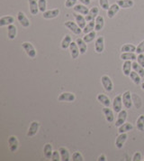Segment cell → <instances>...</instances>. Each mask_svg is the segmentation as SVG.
<instances>
[{"instance_id":"13","label":"cell","mask_w":144,"mask_h":161,"mask_svg":"<svg viewBox=\"0 0 144 161\" xmlns=\"http://www.w3.org/2000/svg\"><path fill=\"white\" fill-rule=\"evenodd\" d=\"M105 39L103 36H99L96 41H95V52L97 53H101L104 52V49H105Z\"/></svg>"},{"instance_id":"33","label":"cell","mask_w":144,"mask_h":161,"mask_svg":"<svg viewBox=\"0 0 144 161\" xmlns=\"http://www.w3.org/2000/svg\"><path fill=\"white\" fill-rule=\"evenodd\" d=\"M136 48L137 47L134 44H126L122 45V48H121V51H122V53H130V52L134 53V52H136Z\"/></svg>"},{"instance_id":"26","label":"cell","mask_w":144,"mask_h":161,"mask_svg":"<svg viewBox=\"0 0 144 161\" xmlns=\"http://www.w3.org/2000/svg\"><path fill=\"white\" fill-rule=\"evenodd\" d=\"M76 43L78 44V46L79 48V52L80 54H85L87 50V46H86V43L84 41V39L82 38H78L76 40Z\"/></svg>"},{"instance_id":"14","label":"cell","mask_w":144,"mask_h":161,"mask_svg":"<svg viewBox=\"0 0 144 161\" xmlns=\"http://www.w3.org/2000/svg\"><path fill=\"white\" fill-rule=\"evenodd\" d=\"M98 12H99V9H98V8L94 7V8H91V9L89 10L88 14L86 15V22H90V21H93V20H95V19L97 17Z\"/></svg>"},{"instance_id":"22","label":"cell","mask_w":144,"mask_h":161,"mask_svg":"<svg viewBox=\"0 0 144 161\" xmlns=\"http://www.w3.org/2000/svg\"><path fill=\"white\" fill-rule=\"evenodd\" d=\"M14 18L11 15H5L0 18V26H5L14 24Z\"/></svg>"},{"instance_id":"2","label":"cell","mask_w":144,"mask_h":161,"mask_svg":"<svg viewBox=\"0 0 144 161\" xmlns=\"http://www.w3.org/2000/svg\"><path fill=\"white\" fill-rule=\"evenodd\" d=\"M101 82L103 87L106 92H112L114 90V84L113 81L111 80V78L107 76V75H103L101 77Z\"/></svg>"},{"instance_id":"41","label":"cell","mask_w":144,"mask_h":161,"mask_svg":"<svg viewBox=\"0 0 144 161\" xmlns=\"http://www.w3.org/2000/svg\"><path fill=\"white\" fill-rule=\"evenodd\" d=\"M72 160L83 161L84 158H83V156L79 153V152H75V153H73V155H72Z\"/></svg>"},{"instance_id":"27","label":"cell","mask_w":144,"mask_h":161,"mask_svg":"<svg viewBox=\"0 0 144 161\" xmlns=\"http://www.w3.org/2000/svg\"><path fill=\"white\" fill-rule=\"evenodd\" d=\"M116 3L121 8H131L134 6L133 0H117Z\"/></svg>"},{"instance_id":"49","label":"cell","mask_w":144,"mask_h":161,"mask_svg":"<svg viewBox=\"0 0 144 161\" xmlns=\"http://www.w3.org/2000/svg\"><path fill=\"white\" fill-rule=\"evenodd\" d=\"M141 89L144 91V82L143 83H141Z\"/></svg>"},{"instance_id":"42","label":"cell","mask_w":144,"mask_h":161,"mask_svg":"<svg viewBox=\"0 0 144 161\" xmlns=\"http://www.w3.org/2000/svg\"><path fill=\"white\" fill-rule=\"evenodd\" d=\"M77 1H78V0H66V2H65V7L67 8H74V7L76 6Z\"/></svg>"},{"instance_id":"46","label":"cell","mask_w":144,"mask_h":161,"mask_svg":"<svg viewBox=\"0 0 144 161\" xmlns=\"http://www.w3.org/2000/svg\"><path fill=\"white\" fill-rule=\"evenodd\" d=\"M132 160L133 161L142 160V159H141V154L140 153V152H136V153L133 155V157H132Z\"/></svg>"},{"instance_id":"35","label":"cell","mask_w":144,"mask_h":161,"mask_svg":"<svg viewBox=\"0 0 144 161\" xmlns=\"http://www.w3.org/2000/svg\"><path fill=\"white\" fill-rule=\"evenodd\" d=\"M95 36H96V31H92L88 34H86L85 36L83 37V39L86 44H88V43H91L92 41H94Z\"/></svg>"},{"instance_id":"28","label":"cell","mask_w":144,"mask_h":161,"mask_svg":"<svg viewBox=\"0 0 144 161\" xmlns=\"http://www.w3.org/2000/svg\"><path fill=\"white\" fill-rule=\"evenodd\" d=\"M53 153V150H52V146L47 143L45 144V146L43 147V154H44V157L47 158V159H51V156Z\"/></svg>"},{"instance_id":"4","label":"cell","mask_w":144,"mask_h":161,"mask_svg":"<svg viewBox=\"0 0 144 161\" xmlns=\"http://www.w3.org/2000/svg\"><path fill=\"white\" fill-rule=\"evenodd\" d=\"M75 100H76V96H75L74 93H71V92H63L58 98V101L61 102V103H63V102L72 103Z\"/></svg>"},{"instance_id":"18","label":"cell","mask_w":144,"mask_h":161,"mask_svg":"<svg viewBox=\"0 0 144 161\" xmlns=\"http://www.w3.org/2000/svg\"><path fill=\"white\" fill-rule=\"evenodd\" d=\"M17 34V28L14 25H7V37L10 40H14Z\"/></svg>"},{"instance_id":"9","label":"cell","mask_w":144,"mask_h":161,"mask_svg":"<svg viewBox=\"0 0 144 161\" xmlns=\"http://www.w3.org/2000/svg\"><path fill=\"white\" fill-rule=\"evenodd\" d=\"M39 128H40V123L38 121H33L30 125L28 132H27V136L29 138H32L34 135H36V133L39 130Z\"/></svg>"},{"instance_id":"34","label":"cell","mask_w":144,"mask_h":161,"mask_svg":"<svg viewBox=\"0 0 144 161\" xmlns=\"http://www.w3.org/2000/svg\"><path fill=\"white\" fill-rule=\"evenodd\" d=\"M71 36H69V35H66L64 38H63V40H62V42H61V48H62V49L69 48V45L71 44Z\"/></svg>"},{"instance_id":"38","label":"cell","mask_w":144,"mask_h":161,"mask_svg":"<svg viewBox=\"0 0 144 161\" xmlns=\"http://www.w3.org/2000/svg\"><path fill=\"white\" fill-rule=\"evenodd\" d=\"M137 129L140 131H143L144 130V115H141L137 119Z\"/></svg>"},{"instance_id":"29","label":"cell","mask_w":144,"mask_h":161,"mask_svg":"<svg viewBox=\"0 0 144 161\" xmlns=\"http://www.w3.org/2000/svg\"><path fill=\"white\" fill-rule=\"evenodd\" d=\"M59 151L60 157H61V160H63V161L70 160V155H69V150H68L66 147H59Z\"/></svg>"},{"instance_id":"25","label":"cell","mask_w":144,"mask_h":161,"mask_svg":"<svg viewBox=\"0 0 144 161\" xmlns=\"http://www.w3.org/2000/svg\"><path fill=\"white\" fill-rule=\"evenodd\" d=\"M95 31L99 32L103 29L104 25H105V19L102 15H97V17L95 18Z\"/></svg>"},{"instance_id":"47","label":"cell","mask_w":144,"mask_h":161,"mask_svg":"<svg viewBox=\"0 0 144 161\" xmlns=\"http://www.w3.org/2000/svg\"><path fill=\"white\" fill-rule=\"evenodd\" d=\"M83 5H86V6H88L91 2V0H79Z\"/></svg>"},{"instance_id":"11","label":"cell","mask_w":144,"mask_h":161,"mask_svg":"<svg viewBox=\"0 0 144 161\" xmlns=\"http://www.w3.org/2000/svg\"><path fill=\"white\" fill-rule=\"evenodd\" d=\"M43 14L44 19H53V18H56L58 15H59V9L56 8V9L48 10V11H45Z\"/></svg>"},{"instance_id":"15","label":"cell","mask_w":144,"mask_h":161,"mask_svg":"<svg viewBox=\"0 0 144 161\" xmlns=\"http://www.w3.org/2000/svg\"><path fill=\"white\" fill-rule=\"evenodd\" d=\"M69 51H70V54H71L72 59H77L79 57V48L78 46V44L76 42H71V44L69 45Z\"/></svg>"},{"instance_id":"32","label":"cell","mask_w":144,"mask_h":161,"mask_svg":"<svg viewBox=\"0 0 144 161\" xmlns=\"http://www.w3.org/2000/svg\"><path fill=\"white\" fill-rule=\"evenodd\" d=\"M132 129H133V126L131 123H123L119 127L118 132L119 133H127L128 131L132 130Z\"/></svg>"},{"instance_id":"43","label":"cell","mask_w":144,"mask_h":161,"mask_svg":"<svg viewBox=\"0 0 144 161\" xmlns=\"http://www.w3.org/2000/svg\"><path fill=\"white\" fill-rule=\"evenodd\" d=\"M136 53L138 54H140V53H144V40L143 41H141L139 45L137 46L136 48Z\"/></svg>"},{"instance_id":"37","label":"cell","mask_w":144,"mask_h":161,"mask_svg":"<svg viewBox=\"0 0 144 161\" xmlns=\"http://www.w3.org/2000/svg\"><path fill=\"white\" fill-rule=\"evenodd\" d=\"M95 21H90V22H88V24H86V25L85 26V28L83 29V32H84V34L86 35V34H88V33H90V32H92L95 29Z\"/></svg>"},{"instance_id":"40","label":"cell","mask_w":144,"mask_h":161,"mask_svg":"<svg viewBox=\"0 0 144 161\" xmlns=\"http://www.w3.org/2000/svg\"><path fill=\"white\" fill-rule=\"evenodd\" d=\"M99 5L104 10H108L110 6H109V0H99Z\"/></svg>"},{"instance_id":"17","label":"cell","mask_w":144,"mask_h":161,"mask_svg":"<svg viewBox=\"0 0 144 161\" xmlns=\"http://www.w3.org/2000/svg\"><path fill=\"white\" fill-rule=\"evenodd\" d=\"M120 7L118 6V4H113L112 6H110V8L107 10V16L108 18H114L115 15L119 12L120 10Z\"/></svg>"},{"instance_id":"39","label":"cell","mask_w":144,"mask_h":161,"mask_svg":"<svg viewBox=\"0 0 144 161\" xmlns=\"http://www.w3.org/2000/svg\"><path fill=\"white\" fill-rule=\"evenodd\" d=\"M38 6H39L40 12L44 13L47 8V1L46 0H38Z\"/></svg>"},{"instance_id":"10","label":"cell","mask_w":144,"mask_h":161,"mask_svg":"<svg viewBox=\"0 0 144 161\" xmlns=\"http://www.w3.org/2000/svg\"><path fill=\"white\" fill-rule=\"evenodd\" d=\"M127 111L125 110H122L119 114H118V118H117V120L115 121V126L116 127H120L121 125H122L123 123H125L126 119H127Z\"/></svg>"},{"instance_id":"23","label":"cell","mask_w":144,"mask_h":161,"mask_svg":"<svg viewBox=\"0 0 144 161\" xmlns=\"http://www.w3.org/2000/svg\"><path fill=\"white\" fill-rule=\"evenodd\" d=\"M74 16H75V20H76L77 24L79 25V27H80V28H82V29H84V28H85V26L86 25V17H84L83 15H81V14L79 15V13H78V14H75Z\"/></svg>"},{"instance_id":"12","label":"cell","mask_w":144,"mask_h":161,"mask_svg":"<svg viewBox=\"0 0 144 161\" xmlns=\"http://www.w3.org/2000/svg\"><path fill=\"white\" fill-rule=\"evenodd\" d=\"M17 19H18L19 23L21 24L22 26H23V27H29L30 26V20L27 18V16L24 15V13H23L21 11L18 12Z\"/></svg>"},{"instance_id":"20","label":"cell","mask_w":144,"mask_h":161,"mask_svg":"<svg viewBox=\"0 0 144 161\" xmlns=\"http://www.w3.org/2000/svg\"><path fill=\"white\" fill-rule=\"evenodd\" d=\"M29 8H30L31 14L33 15H37L40 11L38 2H36V0H29Z\"/></svg>"},{"instance_id":"8","label":"cell","mask_w":144,"mask_h":161,"mask_svg":"<svg viewBox=\"0 0 144 161\" xmlns=\"http://www.w3.org/2000/svg\"><path fill=\"white\" fill-rule=\"evenodd\" d=\"M8 145L11 152H16V150L18 149L19 142L15 136H10L8 138Z\"/></svg>"},{"instance_id":"21","label":"cell","mask_w":144,"mask_h":161,"mask_svg":"<svg viewBox=\"0 0 144 161\" xmlns=\"http://www.w3.org/2000/svg\"><path fill=\"white\" fill-rule=\"evenodd\" d=\"M132 69V63L131 61H124L123 64H122V73L125 76H130V73L131 72Z\"/></svg>"},{"instance_id":"3","label":"cell","mask_w":144,"mask_h":161,"mask_svg":"<svg viewBox=\"0 0 144 161\" xmlns=\"http://www.w3.org/2000/svg\"><path fill=\"white\" fill-rule=\"evenodd\" d=\"M65 26L71 31L72 33H74L75 35H80L82 32V28H80L79 25L77 23L72 22V21H67L65 22Z\"/></svg>"},{"instance_id":"5","label":"cell","mask_w":144,"mask_h":161,"mask_svg":"<svg viewBox=\"0 0 144 161\" xmlns=\"http://www.w3.org/2000/svg\"><path fill=\"white\" fill-rule=\"evenodd\" d=\"M122 95H118L115 97L114 101H113V109H114V111L115 112H117L119 113L121 110H122Z\"/></svg>"},{"instance_id":"6","label":"cell","mask_w":144,"mask_h":161,"mask_svg":"<svg viewBox=\"0 0 144 161\" xmlns=\"http://www.w3.org/2000/svg\"><path fill=\"white\" fill-rule=\"evenodd\" d=\"M122 103L123 106L126 109H131L132 106V101H131V92L126 91L123 94H122Z\"/></svg>"},{"instance_id":"19","label":"cell","mask_w":144,"mask_h":161,"mask_svg":"<svg viewBox=\"0 0 144 161\" xmlns=\"http://www.w3.org/2000/svg\"><path fill=\"white\" fill-rule=\"evenodd\" d=\"M97 101L102 104L104 105L105 107H110L111 106V100L109 99V97L103 93H100L97 95Z\"/></svg>"},{"instance_id":"24","label":"cell","mask_w":144,"mask_h":161,"mask_svg":"<svg viewBox=\"0 0 144 161\" xmlns=\"http://www.w3.org/2000/svg\"><path fill=\"white\" fill-rule=\"evenodd\" d=\"M74 11L76 12V13H79V14H81V15H87L88 14V12H89V9L88 8H86V5H76L74 8Z\"/></svg>"},{"instance_id":"1","label":"cell","mask_w":144,"mask_h":161,"mask_svg":"<svg viewBox=\"0 0 144 161\" xmlns=\"http://www.w3.org/2000/svg\"><path fill=\"white\" fill-rule=\"evenodd\" d=\"M22 46L23 48V50L25 51L26 54L28 55L30 58H35L36 57V50L35 48L33 47V45L30 43H27V42H24L22 44Z\"/></svg>"},{"instance_id":"30","label":"cell","mask_w":144,"mask_h":161,"mask_svg":"<svg viewBox=\"0 0 144 161\" xmlns=\"http://www.w3.org/2000/svg\"><path fill=\"white\" fill-rule=\"evenodd\" d=\"M132 70L136 72L141 78H144V68L141 64H139L138 62L132 63Z\"/></svg>"},{"instance_id":"36","label":"cell","mask_w":144,"mask_h":161,"mask_svg":"<svg viewBox=\"0 0 144 161\" xmlns=\"http://www.w3.org/2000/svg\"><path fill=\"white\" fill-rule=\"evenodd\" d=\"M130 78L137 85H139L141 83V77L136 72H134V71L133 72H131V73H130Z\"/></svg>"},{"instance_id":"7","label":"cell","mask_w":144,"mask_h":161,"mask_svg":"<svg viewBox=\"0 0 144 161\" xmlns=\"http://www.w3.org/2000/svg\"><path fill=\"white\" fill-rule=\"evenodd\" d=\"M127 138H128L127 133H120V135L116 138V140H115V147L118 149L122 148V147L124 145V143H125Z\"/></svg>"},{"instance_id":"44","label":"cell","mask_w":144,"mask_h":161,"mask_svg":"<svg viewBox=\"0 0 144 161\" xmlns=\"http://www.w3.org/2000/svg\"><path fill=\"white\" fill-rule=\"evenodd\" d=\"M137 62L139 64L142 66L144 68V54L143 53H140L138 56H137Z\"/></svg>"},{"instance_id":"45","label":"cell","mask_w":144,"mask_h":161,"mask_svg":"<svg viewBox=\"0 0 144 161\" xmlns=\"http://www.w3.org/2000/svg\"><path fill=\"white\" fill-rule=\"evenodd\" d=\"M59 151H53V153H52V156H51V159L50 160L52 161H59L60 160L59 159Z\"/></svg>"},{"instance_id":"31","label":"cell","mask_w":144,"mask_h":161,"mask_svg":"<svg viewBox=\"0 0 144 161\" xmlns=\"http://www.w3.org/2000/svg\"><path fill=\"white\" fill-rule=\"evenodd\" d=\"M121 59L123 60V61H134V60H136L137 59V55L134 53H131V52H130V53H122V54H121Z\"/></svg>"},{"instance_id":"16","label":"cell","mask_w":144,"mask_h":161,"mask_svg":"<svg viewBox=\"0 0 144 161\" xmlns=\"http://www.w3.org/2000/svg\"><path fill=\"white\" fill-rule=\"evenodd\" d=\"M103 112L105 116V119L109 123H113L115 120V115H114V111L111 110L109 107H105L103 109Z\"/></svg>"},{"instance_id":"48","label":"cell","mask_w":144,"mask_h":161,"mask_svg":"<svg viewBox=\"0 0 144 161\" xmlns=\"http://www.w3.org/2000/svg\"><path fill=\"white\" fill-rule=\"evenodd\" d=\"M98 160L99 161H105L106 160V158H105V156H104V155H102V156H100L99 158H98Z\"/></svg>"}]
</instances>
